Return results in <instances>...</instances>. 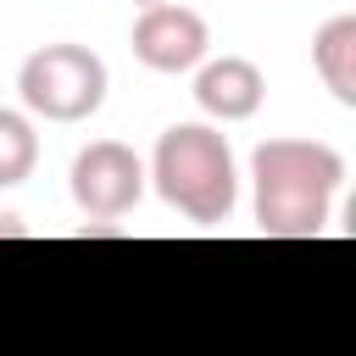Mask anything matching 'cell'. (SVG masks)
Here are the masks:
<instances>
[{
	"label": "cell",
	"instance_id": "6da1fadb",
	"mask_svg": "<svg viewBox=\"0 0 356 356\" xmlns=\"http://www.w3.org/2000/svg\"><path fill=\"white\" fill-rule=\"evenodd\" d=\"M256 228L267 239H317L334 222L345 156L323 139H267L250 156Z\"/></svg>",
	"mask_w": 356,
	"mask_h": 356
},
{
	"label": "cell",
	"instance_id": "7a4b0ae2",
	"mask_svg": "<svg viewBox=\"0 0 356 356\" xmlns=\"http://www.w3.org/2000/svg\"><path fill=\"white\" fill-rule=\"evenodd\" d=\"M145 172H150L156 195L172 211H184L189 222H228V211L239 200L234 150L206 122H172L156 139V156H150Z\"/></svg>",
	"mask_w": 356,
	"mask_h": 356
},
{
	"label": "cell",
	"instance_id": "3957f363",
	"mask_svg": "<svg viewBox=\"0 0 356 356\" xmlns=\"http://www.w3.org/2000/svg\"><path fill=\"white\" fill-rule=\"evenodd\" d=\"M106 83H111L106 61L89 44H72V39L39 44L17 67V95L44 122H83V117H95L106 106Z\"/></svg>",
	"mask_w": 356,
	"mask_h": 356
},
{
	"label": "cell",
	"instance_id": "277c9868",
	"mask_svg": "<svg viewBox=\"0 0 356 356\" xmlns=\"http://www.w3.org/2000/svg\"><path fill=\"white\" fill-rule=\"evenodd\" d=\"M67 184H72V200H78L83 217L111 222V217H128L145 200L150 172L122 139H95V145H83L72 156V178Z\"/></svg>",
	"mask_w": 356,
	"mask_h": 356
},
{
	"label": "cell",
	"instance_id": "5b68a950",
	"mask_svg": "<svg viewBox=\"0 0 356 356\" xmlns=\"http://www.w3.org/2000/svg\"><path fill=\"white\" fill-rule=\"evenodd\" d=\"M128 44H134V61H139V67L178 78V72H195V67L206 61L211 28H206V17H200L195 6L156 0V6H139Z\"/></svg>",
	"mask_w": 356,
	"mask_h": 356
},
{
	"label": "cell",
	"instance_id": "8992f818",
	"mask_svg": "<svg viewBox=\"0 0 356 356\" xmlns=\"http://www.w3.org/2000/svg\"><path fill=\"white\" fill-rule=\"evenodd\" d=\"M267 100V78L256 61L245 56H217V61H200L195 67V106L217 122H245L256 117Z\"/></svg>",
	"mask_w": 356,
	"mask_h": 356
},
{
	"label": "cell",
	"instance_id": "52a82bcc",
	"mask_svg": "<svg viewBox=\"0 0 356 356\" xmlns=\"http://www.w3.org/2000/svg\"><path fill=\"white\" fill-rule=\"evenodd\" d=\"M312 67L339 106H356V17H328L312 39Z\"/></svg>",
	"mask_w": 356,
	"mask_h": 356
},
{
	"label": "cell",
	"instance_id": "ba28073f",
	"mask_svg": "<svg viewBox=\"0 0 356 356\" xmlns=\"http://www.w3.org/2000/svg\"><path fill=\"white\" fill-rule=\"evenodd\" d=\"M33 167H39V134H33V122L22 111L0 106V189L22 184Z\"/></svg>",
	"mask_w": 356,
	"mask_h": 356
},
{
	"label": "cell",
	"instance_id": "9c48e42d",
	"mask_svg": "<svg viewBox=\"0 0 356 356\" xmlns=\"http://www.w3.org/2000/svg\"><path fill=\"white\" fill-rule=\"evenodd\" d=\"M28 228H22V217L17 211H0V239H22Z\"/></svg>",
	"mask_w": 356,
	"mask_h": 356
},
{
	"label": "cell",
	"instance_id": "30bf717a",
	"mask_svg": "<svg viewBox=\"0 0 356 356\" xmlns=\"http://www.w3.org/2000/svg\"><path fill=\"white\" fill-rule=\"evenodd\" d=\"M134 6H156V0H134Z\"/></svg>",
	"mask_w": 356,
	"mask_h": 356
}]
</instances>
